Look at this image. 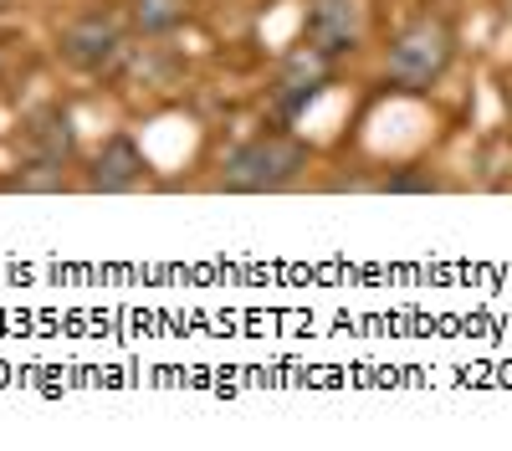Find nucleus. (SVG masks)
Masks as SVG:
<instances>
[{
    "mask_svg": "<svg viewBox=\"0 0 512 451\" xmlns=\"http://www.w3.org/2000/svg\"><path fill=\"white\" fill-rule=\"evenodd\" d=\"M303 170H308V144H297L292 134H256L221 159V190L272 195V190H287Z\"/></svg>",
    "mask_w": 512,
    "mask_h": 451,
    "instance_id": "nucleus-1",
    "label": "nucleus"
},
{
    "mask_svg": "<svg viewBox=\"0 0 512 451\" xmlns=\"http://www.w3.org/2000/svg\"><path fill=\"white\" fill-rule=\"evenodd\" d=\"M323 88H328V57H318L313 47H303V52H292L282 62V72L272 82V103L292 118V113H303Z\"/></svg>",
    "mask_w": 512,
    "mask_h": 451,
    "instance_id": "nucleus-6",
    "label": "nucleus"
},
{
    "mask_svg": "<svg viewBox=\"0 0 512 451\" xmlns=\"http://www.w3.org/2000/svg\"><path fill=\"white\" fill-rule=\"evenodd\" d=\"M451 57H456V36L441 16H415L410 26H400V36L390 41L384 52V72H390L395 88H410V93H425L451 72Z\"/></svg>",
    "mask_w": 512,
    "mask_h": 451,
    "instance_id": "nucleus-2",
    "label": "nucleus"
},
{
    "mask_svg": "<svg viewBox=\"0 0 512 451\" xmlns=\"http://www.w3.org/2000/svg\"><path fill=\"white\" fill-rule=\"evenodd\" d=\"M384 190H390V195H410V190H441V180H431V175H395V180H384Z\"/></svg>",
    "mask_w": 512,
    "mask_h": 451,
    "instance_id": "nucleus-10",
    "label": "nucleus"
},
{
    "mask_svg": "<svg viewBox=\"0 0 512 451\" xmlns=\"http://www.w3.org/2000/svg\"><path fill=\"white\" fill-rule=\"evenodd\" d=\"M195 0H128V21L139 36H169L190 21Z\"/></svg>",
    "mask_w": 512,
    "mask_h": 451,
    "instance_id": "nucleus-8",
    "label": "nucleus"
},
{
    "mask_svg": "<svg viewBox=\"0 0 512 451\" xmlns=\"http://www.w3.org/2000/svg\"><path fill=\"white\" fill-rule=\"evenodd\" d=\"M144 175H149V164H144L139 144L128 139V134H113L98 149V159L88 164V180H82V185L98 190V195H128V190L144 185Z\"/></svg>",
    "mask_w": 512,
    "mask_h": 451,
    "instance_id": "nucleus-5",
    "label": "nucleus"
},
{
    "mask_svg": "<svg viewBox=\"0 0 512 451\" xmlns=\"http://www.w3.org/2000/svg\"><path fill=\"white\" fill-rule=\"evenodd\" d=\"M303 41H308L318 57H328V62L344 57V52H359V41H364V11H359V0H313Z\"/></svg>",
    "mask_w": 512,
    "mask_h": 451,
    "instance_id": "nucleus-4",
    "label": "nucleus"
},
{
    "mask_svg": "<svg viewBox=\"0 0 512 451\" xmlns=\"http://www.w3.org/2000/svg\"><path fill=\"white\" fill-rule=\"evenodd\" d=\"M57 52H62L67 67L88 72V77H103L128 57V31H123V21L113 11H82L77 21L62 26Z\"/></svg>",
    "mask_w": 512,
    "mask_h": 451,
    "instance_id": "nucleus-3",
    "label": "nucleus"
},
{
    "mask_svg": "<svg viewBox=\"0 0 512 451\" xmlns=\"http://www.w3.org/2000/svg\"><path fill=\"white\" fill-rule=\"evenodd\" d=\"M67 159H41V154H31L16 175H6L0 180V190H21V195H57V190H67V170H62Z\"/></svg>",
    "mask_w": 512,
    "mask_h": 451,
    "instance_id": "nucleus-9",
    "label": "nucleus"
},
{
    "mask_svg": "<svg viewBox=\"0 0 512 451\" xmlns=\"http://www.w3.org/2000/svg\"><path fill=\"white\" fill-rule=\"evenodd\" d=\"M72 118L57 108V103H47V108H36L31 118H26V144H31V154H41V159H67L72 154Z\"/></svg>",
    "mask_w": 512,
    "mask_h": 451,
    "instance_id": "nucleus-7",
    "label": "nucleus"
}]
</instances>
